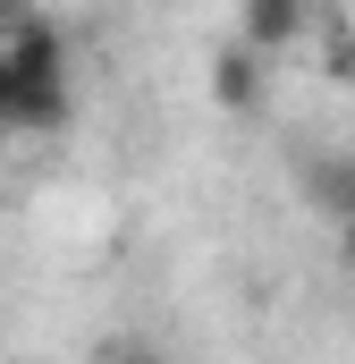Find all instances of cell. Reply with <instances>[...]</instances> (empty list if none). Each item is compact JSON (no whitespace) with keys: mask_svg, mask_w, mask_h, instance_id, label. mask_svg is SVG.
<instances>
[{"mask_svg":"<svg viewBox=\"0 0 355 364\" xmlns=\"http://www.w3.org/2000/svg\"><path fill=\"white\" fill-rule=\"evenodd\" d=\"M0 51H9V77H17V127L26 136H60L68 110H77V93H68V34L51 17L17 9V26H9Z\"/></svg>","mask_w":355,"mask_h":364,"instance_id":"obj_1","label":"cell"},{"mask_svg":"<svg viewBox=\"0 0 355 364\" xmlns=\"http://www.w3.org/2000/svg\"><path fill=\"white\" fill-rule=\"evenodd\" d=\"M305 34H313V17H305L296 0H254V9L237 17V43H246L254 60H263V51H288V43H305Z\"/></svg>","mask_w":355,"mask_h":364,"instance_id":"obj_2","label":"cell"},{"mask_svg":"<svg viewBox=\"0 0 355 364\" xmlns=\"http://www.w3.org/2000/svg\"><path fill=\"white\" fill-rule=\"evenodd\" d=\"M212 102H220V110H263V60H254L246 43H229V51L212 60Z\"/></svg>","mask_w":355,"mask_h":364,"instance_id":"obj_3","label":"cell"},{"mask_svg":"<svg viewBox=\"0 0 355 364\" xmlns=\"http://www.w3.org/2000/svg\"><path fill=\"white\" fill-rule=\"evenodd\" d=\"M102 364H170V356H161L153 339H136V331H127V339H102Z\"/></svg>","mask_w":355,"mask_h":364,"instance_id":"obj_4","label":"cell"},{"mask_svg":"<svg viewBox=\"0 0 355 364\" xmlns=\"http://www.w3.org/2000/svg\"><path fill=\"white\" fill-rule=\"evenodd\" d=\"M322 195H330V212H339V229H347V255H355V170H339Z\"/></svg>","mask_w":355,"mask_h":364,"instance_id":"obj_5","label":"cell"},{"mask_svg":"<svg viewBox=\"0 0 355 364\" xmlns=\"http://www.w3.org/2000/svg\"><path fill=\"white\" fill-rule=\"evenodd\" d=\"M0 127H17V77H9V51H0Z\"/></svg>","mask_w":355,"mask_h":364,"instance_id":"obj_6","label":"cell"}]
</instances>
